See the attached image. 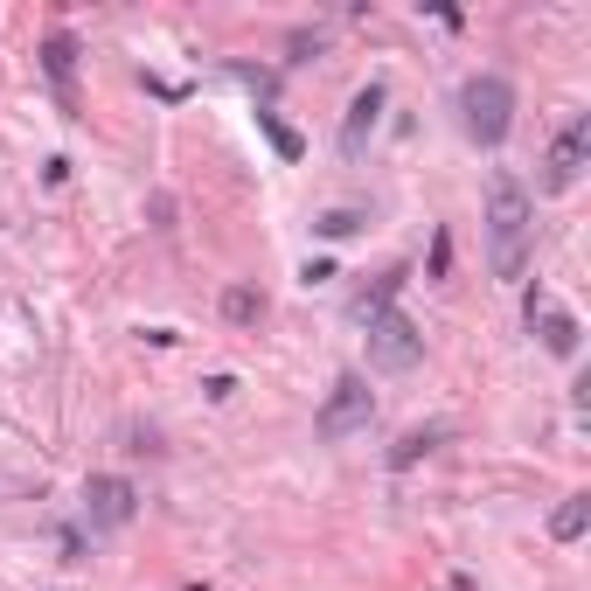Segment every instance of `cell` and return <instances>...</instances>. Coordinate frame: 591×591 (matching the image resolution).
I'll use <instances>...</instances> for the list:
<instances>
[{
  "mask_svg": "<svg viewBox=\"0 0 591 591\" xmlns=\"http://www.w3.org/2000/svg\"><path fill=\"white\" fill-rule=\"evenodd\" d=\"M487 272L494 279H522L529 272V230H536V202L515 174H494L487 181Z\"/></svg>",
  "mask_w": 591,
  "mask_h": 591,
  "instance_id": "cell-1",
  "label": "cell"
},
{
  "mask_svg": "<svg viewBox=\"0 0 591 591\" xmlns=\"http://www.w3.org/2000/svg\"><path fill=\"white\" fill-rule=\"evenodd\" d=\"M459 126H466L473 147H501L508 126H515V84L494 77V70L466 77V84H459Z\"/></svg>",
  "mask_w": 591,
  "mask_h": 591,
  "instance_id": "cell-2",
  "label": "cell"
},
{
  "mask_svg": "<svg viewBox=\"0 0 591 591\" xmlns=\"http://www.w3.org/2000/svg\"><path fill=\"white\" fill-rule=\"evenodd\" d=\"M418 362H425V334H418L397 306L369 313V369H376V376H411Z\"/></svg>",
  "mask_w": 591,
  "mask_h": 591,
  "instance_id": "cell-3",
  "label": "cell"
},
{
  "mask_svg": "<svg viewBox=\"0 0 591 591\" xmlns=\"http://www.w3.org/2000/svg\"><path fill=\"white\" fill-rule=\"evenodd\" d=\"M591 167V119L578 112L557 140H550V153H543V195H571L578 181H585Z\"/></svg>",
  "mask_w": 591,
  "mask_h": 591,
  "instance_id": "cell-4",
  "label": "cell"
},
{
  "mask_svg": "<svg viewBox=\"0 0 591 591\" xmlns=\"http://www.w3.org/2000/svg\"><path fill=\"white\" fill-rule=\"evenodd\" d=\"M369 418H376L369 383H362V376H341V383L327 390V404H320L313 432H320V439H348V432H369Z\"/></svg>",
  "mask_w": 591,
  "mask_h": 591,
  "instance_id": "cell-5",
  "label": "cell"
},
{
  "mask_svg": "<svg viewBox=\"0 0 591 591\" xmlns=\"http://www.w3.org/2000/svg\"><path fill=\"white\" fill-rule=\"evenodd\" d=\"M140 515V487L126 473H91L84 480V522L91 529H126Z\"/></svg>",
  "mask_w": 591,
  "mask_h": 591,
  "instance_id": "cell-6",
  "label": "cell"
},
{
  "mask_svg": "<svg viewBox=\"0 0 591 591\" xmlns=\"http://www.w3.org/2000/svg\"><path fill=\"white\" fill-rule=\"evenodd\" d=\"M522 320H529V334H543V348H550L557 362H571V355H578V341H585L578 313H564V306H557V299L543 293V286H536V293L522 299Z\"/></svg>",
  "mask_w": 591,
  "mask_h": 591,
  "instance_id": "cell-7",
  "label": "cell"
},
{
  "mask_svg": "<svg viewBox=\"0 0 591 591\" xmlns=\"http://www.w3.org/2000/svg\"><path fill=\"white\" fill-rule=\"evenodd\" d=\"M42 70H49V84H56V98H63V112H77V35H49L42 42Z\"/></svg>",
  "mask_w": 591,
  "mask_h": 591,
  "instance_id": "cell-8",
  "label": "cell"
},
{
  "mask_svg": "<svg viewBox=\"0 0 591 591\" xmlns=\"http://www.w3.org/2000/svg\"><path fill=\"white\" fill-rule=\"evenodd\" d=\"M376 119H383V84H362L355 105H348V119H341V147L362 153V140L376 133Z\"/></svg>",
  "mask_w": 591,
  "mask_h": 591,
  "instance_id": "cell-9",
  "label": "cell"
},
{
  "mask_svg": "<svg viewBox=\"0 0 591 591\" xmlns=\"http://www.w3.org/2000/svg\"><path fill=\"white\" fill-rule=\"evenodd\" d=\"M591 529V494H571V501H557V515H550V536L557 543H578Z\"/></svg>",
  "mask_w": 591,
  "mask_h": 591,
  "instance_id": "cell-10",
  "label": "cell"
},
{
  "mask_svg": "<svg viewBox=\"0 0 591 591\" xmlns=\"http://www.w3.org/2000/svg\"><path fill=\"white\" fill-rule=\"evenodd\" d=\"M223 320H230V327H258V320H265V293H251V286H223Z\"/></svg>",
  "mask_w": 591,
  "mask_h": 591,
  "instance_id": "cell-11",
  "label": "cell"
},
{
  "mask_svg": "<svg viewBox=\"0 0 591 591\" xmlns=\"http://www.w3.org/2000/svg\"><path fill=\"white\" fill-rule=\"evenodd\" d=\"M439 439H445V425H425V432H404V439L390 445V466H418V459H425V452H432Z\"/></svg>",
  "mask_w": 591,
  "mask_h": 591,
  "instance_id": "cell-12",
  "label": "cell"
},
{
  "mask_svg": "<svg viewBox=\"0 0 591 591\" xmlns=\"http://www.w3.org/2000/svg\"><path fill=\"white\" fill-rule=\"evenodd\" d=\"M258 126H265V140L286 153V160H299V153H306V140H299V133L286 126V119H279V112H258Z\"/></svg>",
  "mask_w": 591,
  "mask_h": 591,
  "instance_id": "cell-13",
  "label": "cell"
},
{
  "mask_svg": "<svg viewBox=\"0 0 591 591\" xmlns=\"http://www.w3.org/2000/svg\"><path fill=\"white\" fill-rule=\"evenodd\" d=\"M362 223H369V216H355V209H327V216L313 223V237H327V244H334V237H355Z\"/></svg>",
  "mask_w": 591,
  "mask_h": 591,
  "instance_id": "cell-14",
  "label": "cell"
},
{
  "mask_svg": "<svg viewBox=\"0 0 591 591\" xmlns=\"http://www.w3.org/2000/svg\"><path fill=\"white\" fill-rule=\"evenodd\" d=\"M445 265H452V237L439 230V237H432V279H445Z\"/></svg>",
  "mask_w": 591,
  "mask_h": 591,
  "instance_id": "cell-15",
  "label": "cell"
},
{
  "mask_svg": "<svg viewBox=\"0 0 591 591\" xmlns=\"http://www.w3.org/2000/svg\"><path fill=\"white\" fill-rule=\"evenodd\" d=\"M181 591H202V585H181Z\"/></svg>",
  "mask_w": 591,
  "mask_h": 591,
  "instance_id": "cell-16",
  "label": "cell"
}]
</instances>
